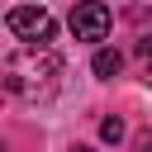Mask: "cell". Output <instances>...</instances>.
<instances>
[{
  "label": "cell",
  "instance_id": "cell-1",
  "mask_svg": "<svg viewBox=\"0 0 152 152\" xmlns=\"http://www.w3.org/2000/svg\"><path fill=\"white\" fill-rule=\"evenodd\" d=\"M57 81H62V57L48 48H24L5 57V90L19 100H43L57 90Z\"/></svg>",
  "mask_w": 152,
  "mask_h": 152
},
{
  "label": "cell",
  "instance_id": "cell-2",
  "mask_svg": "<svg viewBox=\"0 0 152 152\" xmlns=\"http://www.w3.org/2000/svg\"><path fill=\"white\" fill-rule=\"evenodd\" d=\"M5 28H10L19 43H28V48H48V43L57 38V19H52L48 10H38V5H14V10L5 14Z\"/></svg>",
  "mask_w": 152,
  "mask_h": 152
},
{
  "label": "cell",
  "instance_id": "cell-3",
  "mask_svg": "<svg viewBox=\"0 0 152 152\" xmlns=\"http://www.w3.org/2000/svg\"><path fill=\"white\" fill-rule=\"evenodd\" d=\"M71 38H81V43L109 38V5L104 0H81L71 10Z\"/></svg>",
  "mask_w": 152,
  "mask_h": 152
},
{
  "label": "cell",
  "instance_id": "cell-4",
  "mask_svg": "<svg viewBox=\"0 0 152 152\" xmlns=\"http://www.w3.org/2000/svg\"><path fill=\"white\" fill-rule=\"evenodd\" d=\"M90 71H95L100 81H114V76L124 71V52H119V48H100L95 62H90Z\"/></svg>",
  "mask_w": 152,
  "mask_h": 152
},
{
  "label": "cell",
  "instance_id": "cell-5",
  "mask_svg": "<svg viewBox=\"0 0 152 152\" xmlns=\"http://www.w3.org/2000/svg\"><path fill=\"white\" fill-rule=\"evenodd\" d=\"M100 138H104V142H119V138H124V119H119V114H109V119L100 124Z\"/></svg>",
  "mask_w": 152,
  "mask_h": 152
},
{
  "label": "cell",
  "instance_id": "cell-6",
  "mask_svg": "<svg viewBox=\"0 0 152 152\" xmlns=\"http://www.w3.org/2000/svg\"><path fill=\"white\" fill-rule=\"evenodd\" d=\"M133 152H152V133H147V128H142V133L133 138Z\"/></svg>",
  "mask_w": 152,
  "mask_h": 152
},
{
  "label": "cell",
  "instance_id": "cell-7",
  "mask_svg": "<svg viewBox=\"0 0 152 152\" xmlns=\"http://www.w3.org/2000/svg\"><path fill=\"white\" fill-rule=\"evenodd\" d=\"M71 152H95V147H86V142H76V147H71Z\"/></svg>",
  "mask_w": 152,
  "mask_h": 152
},
{
  "label": "cell",
  "instance_id": "cell-8",
  "mask_svg": "<svg viewBox=\"0 0 152 152\" xmlns=\"http://www.w3.org/2000/svg\"><path fill=\"white\" fill-rule=\"evenodd\" d=\"M147 81H152V57H147Z\"/></svg>",
  "mask_w": 152,
  "mask_h": 152
}]
</instances>
